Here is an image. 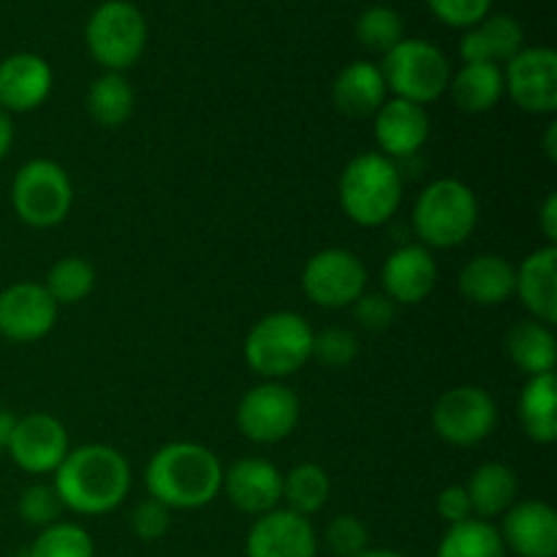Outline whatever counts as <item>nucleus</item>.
<instances>
[{"mask_svg":"<svg viewBox=\"0 0 557 557\" xmlns=\"http://www.w3.org/2000/svg\"><path fill=\"white\" fill-rule=\"evenodd\" d=\"M16 511H20V517L25 525L44 531V528L60 522L65 506H63V500H60V495L54 493L52 484H30V487L22 490Z\"/></svg>","mask_w":557,"mask_h":557,"instance_id":"obj_35","label":"nucleus"},{"mask_svg":"<svg viewBox=\"0 0 557 557\" xmlns=\"http://www.w3.org/2000/svg\"><path fill=\"white\" fill-rule=\"evenodd\" d=\"M44 288H47V294L54 299L58 308L60 305H79L96 288V270L87 259L65 256V259H58L49 267Z\"/></svg>","mask_w":557,"mask_h":557,"instance_id":"obj_32","label":"nucleus"},{"mask_svg":"<svg viewBox=\"0 0 557 557\" xmlns=\"http://www.w3.org/2000/svg\"><path fill=\"white\" fill-rule=\"evenodd\" d=\"M169 528H172V511L166 506L152 498L136 504L134 515H131V531H134L136 539H141V542H158V539L166 536Z\"/></svg>","mask_w":557,"mask_h":557,"instance_id":"obj_40","label":"nucleus"},{"mask_svg":"<svg viewBox=\"0 0 557 557\" xmlns=\"http://www.w3.org/2000/svg\"><path fill=\"white\" fill-rule=\"evenodd\" d=\"M11 205L22 223L33 228H52L69 218L74 205L71 177L60 163L36 158L20 166L11 183Z\"/></svg>","mask_w":557,"mask_h":557,"instance_id":"obj_8","label":"nucleus"},{"mask_svg":"<svg viewBox=\"0 0 557 557\" xmlns=\"http://www.w3.org/2000/svg\"><path fill=\"white\" fill-rule=\"evenodd\" d=\"M11 145H14V123H11V114L0 109V161L9 156Z\"/></svg>","mask_w":557,"mask_h":557,"instance_id":"obj_43","label":"nucleus"},{"mask_svg":"<svg viewBox=\"0 0 557 557\" xmlns=\"http://www.w3.org/2000/svg\"><path fill=\"white\" fill-rule=\"evenodd\" d=\"M411 223L424 248H457L479 226L476 194L462 180H435L413 201Z\"/></svg>","mask_w":557,"mask_h":557,"instance_id":"obj_5","label":"nucleus"},{"mask_svg":"<svg viewBox=\"0 0 557 557\" xmlns=\"http://www.w3.org/2000/svg\"><path fill=\"white\" fill-rule=\"evenodd\" d=\"M359 357V341L346 326H326L313 335V357L324 368H348Z\"/></svg>","mask_w":557,"mask_h":557,"instance_id":"obj_36","label":"nucleus"},{"mask_svg":"<svg viewBox=\"0 0 557 557\" xmlns=\"http://www.w3.org/2000/svg\"><path fill=\"white\" fill-rule=\"evenodd\" d=\"M506 351H509L511 362L531 375H547L555 373L557 362V343L553 335V326L542 324V321H520L515 330L506 337Z\"/></svg>","mask_w":557,"mask_h":557,"instance_id":"obj_28","label":"nucleus"},{"mask_svg":"<svg viewBox=\"0 0 557 557\" xmlns=\"http://www.w3.org/2000/svg\"><path fill=\"white\" fill-rule=\"evenodd\" d=\"M368 286V270L362 259L346 248L319 250L302 270V292L313 305L341 310L357 302Z\"/></svg>","mask_w":557,"mask_h":557,"instance_id":"obj_10","label":"nucleus"},{"mask_svg":"<svg viewBox=\"0 0 557 557\" xmlns=\"http://www.w3.org/2000/svg\"><path fill=\"white\" fill-rule=\"evenodd\" d=\"M351 308H354V319H357V324L368 332L389 330L397 319V305L392 302L384 292L362 294Z\"/></svg>","mask_w":557,"mask_h":557,"instance_id":"obj_39","label":"nucleus"},{"mask_svg":"<svg viewBox=\"0 0 557 557\" xmlns=\"http://www.w3.org/2000/svg\"><path fill=\"white\" fill-rule=\"evenodd\" d=\"M522 49H525V30L509 14H487L479 25L468 27L460 38L462 63H509Z\"/></svg>","mask_w":557,"mask_h":557,"instance_id":"obj_22","label":"nucleus"},{"mask_svg":"<svg viewBox=\"0 0 557 557\" xmlns=\"http://www.w3.org/2000/svg\"><path fill=\"white\" fill-rule=\"evenodd\" d=\"M544 152H547L549 161H557V123L547 125V136H544Z\"/></svg>","mask_w":557,"mask_h":557,"instance_id":"obj_45","label":"nucleus"},{"mask_svg":"<svg viewBox=\"0 0 557 557\" xmlns=\"http://www.w3.org/2000/svg\"><path fill=\"white\" fill-rule=\"evenodd\" d=\"M539 226H542V234L544 239H547V245H555L557 243V196L555 194H549L547 199H544L542 215H539Z\"/></svg>","mask_w":557,"mask_h":557,"instance_id":"obj_42","label":"nucleus"},{"mask_svg":"<svg viewBox=\"0 0 557 557\" xmlns=\"http://www.w3.org/2000/svg\"><path fill=\"white\" fill-rule=\"evenodd\" d=\"M381 74H384L386 90L395 92V98L428 107L449 90L451 65L435 44L424 38H403L395 49L384 54Z\"/></svg>","mask_w":557,"mask_h":557,"instance_id":"obj_6","label":"nucleus"},{"mask_svg":"<svg viewBox=\"0 0 557 557\" xmlns=\"http://www.w3.org/2000/svg\"><path fill=\"white\" fill-rule=\"evenodd\" d=\"M370 542L368 525L354 515H337L335 520L326 525L324 544L335 557H357L362 555Z\"/></svg>","mask_w":557,"mask_h":557,"instance_id":"obj_37","label":"nucleus"},{"mask_svg":"<svg viewBox=\"0 0 557 557\" xmlns=\"http://www.w3.org/2000/svg\"><path fill=\"white\" fill-rule=\"evenodd\" d=\"M52 487L74 515H109L128 498L131 466L114 446H76L54 471Z\"/></svg>","mask_w":557,"mask_h":557,"instance_id":"obj_1","label":"nucleus"},{"mask_svg":"<svg viewBox=\"0 0 557 557\" xmlns=\"http://www.w3.org/2000/svg\"><path fill=\"white\" fill-rule=\"evenodd\" d=\"M504 90L528 114H555L557 54L549 47H525L506 63Z\"/></svg>","mask_w":557,"mask_h":557,"instance_id":"obj_12","label":"nucleus"},{"mask_svg":"<svg viewBox=\"0 0 557 557\" xmlns=\"http://www.w3.org/2000/svg\"><path fill=\"white\" fill-rule=\"evenodd\" d=\"M319 536L308 517L272 509L256 517L245 539V557H315Z\"/></svg>","mask_w":557,"mask_h":557,"instance_id":"obj_15","label":"nucleus"},{"mask_svg":"<svg viewBox=\"0 0 557 557\" xmlns=\"http://www.w3.org/2000/svg\"><path fill=\"white\" fill-rule=\"evenodd\" d=\"M451 101L466 114H484L504 98V69L495 63H462L449 79Z\"/></svg>","mask_w":557,"mask_h":557,"instance_id":"obj_26","label":"nucleus"},{"mask_svg":"<svg viewBox=\"0 0 557 557\" xmlns=\"http://www.w3.org/2000/svg\"><path fill=\"white\" fill-rule=\"evenodd\" d=\"M381 283H384V294L395 305L424 302L438 283V264L433 259V250L419 243L392 250L381 270Z\"/></svg>","mask_w":557,"mask_h":557,"instance_id":"obj_19","label":"nucleus"},{"mask_svg":"<svg viewBox=\"0 0 557 557\" xmlns=\"http://www.w3.org/2000/svg\"><path fill=\"white\" fill-rule=\"evenodd\" d=\"M435 557H506V547L493 522L471 517L446 528Z\"/></svg>","mask_w":557,"mask_h":557,"instance_id":"obj_30","label":"nucleus"},{"mask_svg":"<svg viewBox=\"0 0 557 557\" xmlns=\"http://www.w3.org/2000/svg\"><path fill=\"white\" fill-rule=\"evenodd\" d=\"M435 511H438L441 520L446 522V528L457 525V522L471 520V500H468V493L462 484H451V487H444L438 493V500H435Z\"/></svg>","mask_w":557,"mask_h":557,"instance_id":"obj_41","label":"nucleus"},{"mask_svg":"<svg viewBox=\"0 0 557 557\" xmlns=\"http://www.w3.org/2000/svg\"><path fill=\"white\" fill-rule=\"evenodd\" d=\"M520 424L536 444L557 441V379L555 373L531 375L520 395Z\"/></svg>","mask_w":557,"mask_h":557,"instance_id":"obj_27","label":"nucleus"},{"mask_svg":"<svg viewBox=\"0 0 557 557\" xmlns=\"http://www.w3.org/2000/svg\"><path fill=\"white\" fill-rule=\"evenodd\" d=\"M341 207L354 223L364 228L384 226L403 201V174L392 158L381 152H359L343 169Z\"/></svg>","mask_w":557,"mask_h":557,"instance_id":"obj_3","label":"nucleus"},{"mask_svg":"<svg viewBox=\"0 0 557 557\" xmlns=\"http://www.w3.org/2000/svg\"><path fill=\"white\" fill-rule=\"evenodd\" d=\"M506 553L517 557H557V511L544 500H520L498 528Z\"/></svg>","mask_w":557,"mask_h":557,"instance_id":"obj_17","label":"nucleus"},{"mask_svg":"<svg viewBox=\"0 0 557 557\" xmlns=\"http://www.w3.org/2000/svg\"><path fill=\"white\" fill-rule=\"evenodd\" d=\"M85 41L96 63L123 74L147 47L145 14L128 0H107L87 20Z\"/></svg>","mask_w":557,"mask_h":557,"instance_id":"obj_7","label":"nucleus"},{"mask_svg":"<svg viewBox=\"0 0 557 557\" xmlns=\"http://www.w3.org/2000/svg\"><path fill=\"white\" fill-rule=\"evenodd\" d=\"M313 326L294 310H277L250 326L245 337V362L256 375L281 381L299 373L313 357Z\"/></svg>","mask_w":557,"mask_h":557,"instance_id":"obj_4","label":"nucleus"},{"mask_svg":"<svg viewBox=\"0 0 557 557\" xmlns=\"http://www.w3.org/2000/svg\"><path fill=\"white\" fill-rule=\"evenodd\" d=\"M145 484L150 498L169 511L201 509L221 495L223 466L207 446L172 441L150 457Z\"/></svg>","mask_w":557,"mask_h":557,"instance_id":"obj_2","label":"nucleus"},{"mask_svg":"<svg viewBox=\"0 0 557 557\" xmlns=\"http://www.w3.org/2000/svg\"><path fill=\"white\" fill-rule=\"evenodd\" d=\"M221 493L243 515L261 517L281 504L283 473L264 457H243L232 468H223Z\"/></svg>","mask_w":557,"mask_h":557,"instance_id":"obj_16","label":"nucleus"},{"mask_svg":"<svg viewBox=\"0 0 557 557\" xmlns=\"http://www.w3.org/2000/svg\"><path fill=\"white\" fill-rule=\"evenodd\" d=\"M9 457L30 476H47L60 468L71 451L65 424L52 413H27L16 417V428L9 441Z\"/></svg>","mask_w":557,"mask_h":557,"instance_id":"obj_13","label":"nucleus"},{"mask_svg":"<svg viewBox=\"0 0 557 557\" xmlns=\"http://www.w3.org/2000/svg\"><path fill=\"white\" fill-rule=\"evenodd\" d=\"M27 557H96V544L85 528L60 520L38 533Z\"/></svg>","mask_w":557,"mask_h":557,"instance_id":"obj_33","label":"nucleus"},{"mask_svg":"<svg viewBox=\"0 0 557 557\" xmlns=\"http://www.w3.org/2000/svg\"><path fill=\"white\" fill-rule=\"evenodd\" d=\"M471 511L476 520L504 517L517 504V473L504 462H484L466 484Z\"/></svg>","mask_w":557,"mask_h":557,"instance_id":"obj_25","label":"nucleus"},{"mask_svg":"<svg viewBox=\"0 0 557 557\" xmlns=\"http://www.w3.org/2000/svg\"><path fill=\"white\" fill-rule=\"evenodd\" d=\"M357 557H406V555L395 553V549H364V553Z\"/></svg>","mask_w":557,"mask_h":557,"instance_id":"obj_46","label":"nucleus"},{"mask_svg":"<svg viewBox=\"0 0 557 557\" xmlns=\"http://www.w3.org/2000/svg\"><path fill=\"white\" fill-rule=\"evenodd\" d=\"M16 428V417L9 411V408H0V451L9 449L11 433Z\"/></svg>","mask_w":557,"mask_h":557,"instance_id":"obj_44","label":"nucleus"},{"mask_svg":"<svg viewBox=\"0 0 557 557\" xmlns=\"http://www.w3.org/2000/svg\"><path fill=\"white\" fill-rule=\"evenodd\" d=\"M386 82L381 74V65L357 60L348 63L332 82V101L337 112L351 120L373 117L386 101Z\"/></svg>","mask_w":557,"mask_h":557,"instance_id":"obj_23","label":"nucleus"},{"mask_svg":"<svg viewBox=\"0 0 557 557\" xmlns=\"http://www.w3.org/2000/svg\"><path fill=\"white\" fill-rule=\"evenodd\" d=\"M430 11L449 27H473L490 14L493 0H428Z\"/></svg>","mask_w":557,"mask_h":557,"instance_id":"obj_38","label":"nucleus"},{"mask_svg":"<svg viewBox=\"0 0 557 557\" xmlns=\"http://www.w3.org/2000/svg\"><path fill=\"white\" fill-rule=\"evenodd\" d=\"M457 286L468 302L479 308H495L515 297L517 267L498 253H482L462 267Z\"/></svg>","mask_w":557,"mask_h":557,"instance_id":"obj_24","label":"nucleus"},{"mask_svg":"<svg viewBox=\"0 0 557 557\" xmlns=\"http://www.w3.org/2000/svg\"><path fill=\"white\" fill-rule=\"evenodd\" d=\"M134 107V87L117 71L101 74L87 90V112L101 128H120L123 123H128Z\"/></svg>","mask_w":557,"mask_h":557,"instance_id":"obj_29","label":"nucleus"},{"mask_svg":"<svg viewBox=\"0 0 557 557\" xmlns=\"http://www.w3.org/2000/svg\"><path fill=\"white\" fill-rule=\"evenodd\" d=\"M332 484L330 476L321 466L315 462H302V466H294L292 471L283 473V504L294 515L310 517L315 511H321L330 500Z\"/></svg>","mask_w":557,"mask_h":557,"instance_id":"obj_31","label":"nucleus"},{"mask_svg":"<svg viewBox=\"0 0 557 557\" xmlns=\"http://www.w3.org/2000/svg\"><path fill=\"white\" fill-rule=\"evenodd\" d=\"M299 397L281 381H264L243 395L237 406V430L261 446L281 444L299 424Z\"/></svg>","mask_w":557,"mask_h":557,"instance_id":"obj_11","label":"nucleus"},{"mask_svg":"<svg viewBox=\"0 0 557 557\" xmlns=\"http://www.w3.org/2000/svg\"><path fill=\"white\" fill-rule=\"evenodd\" d=\"M498 406L482 386L462 384L446 389L433 406V430L451 446H476L493 435Z\"/></svg>","mask_w":557,"mask_h":557,"instance_id":"obj_9","label":"nucleus"},{"mask_svg":"<svg viewBox=\"0 0 557 557\" xmlns=\"http://www.w3.org/2000/svg\"><path fill=\"white\" fill-rule=\"evenodd\" d=\"M58 305L44 283H11L0 292V335L11 343H36L52 332Z\"/></svg>","mask_w":557,"mask_h":557,"instance_id":"obj_14","label":"nucleus"},{"mask_svg":"<svg viewBox=\"0 0 557 557\" xmlns=\"http://www.w3.org/2000/svg\"><path fill=\"white\" fill-rule=\"evenodd\" d=\"M373 136L381 156L392 161L417 156L430 136L428 109L403 98H389L373 114Z\"/></svg>","mask_w":557,"mask_h":557,"instance_id":"obj_18","label":"nucleus"},{"mask_svg":"<svg viewBox=\"0 0 557 557\" xmlns=\"http://www.w3.org/2000/svg\"><path fill=\"white\" fill-rule=\"evenodd\" d=\"M403 16L389 5H370L357 20V38L370 52L386 54L403 41Z\"/></svg>","mask_w":557,"mask_h":557,"instance_id":"obj_34","label":"nucleus"},{"mask_svg":"<svg viewBox=\"0 0 557 557\" xmlns=\"http://www.w3.org/2000/svg\"><path fill=\"white\" fill-rule=\"evenodd\" d=\"M515 294L522 299L528 313L542 324L557 321V248L544 245L522 259L517 267Z\"/></svg>","mask_w":557,"mask_h":557,"instance_id":"obj_21","label":"nucleus"},{"mask_svg":"<svg viewBox=\"0 0 557 557\" xmlns=\"http://www.w3.org/2000/svg\"><path fill=\"white\" fill-rule=\"evenodd\" d=\"M52 92V65L33 52H16L0 60V109L25 114L41 107Z\"/></svg>","mask_w":557,"mask_h":557,"instance_id":"obj_20","label":"nucleus"}]
</instances>
